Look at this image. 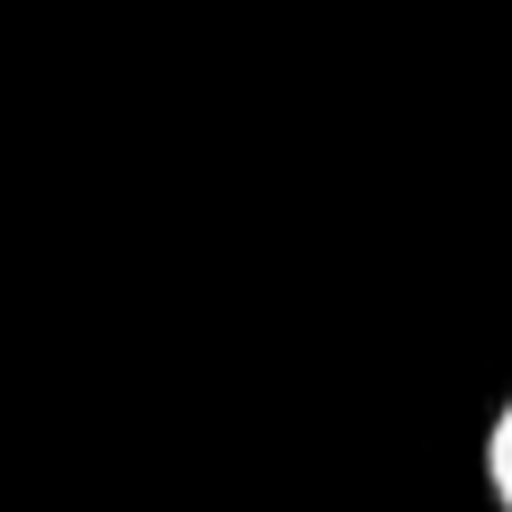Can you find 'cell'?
Instances as JSON below:
<instances>
[{
    "label": "cell",
    "instance_id": "1",
    "mask_svg": "<svg viewBox=\"0 0 512 512\" xmlns=\"http://www.w3.org/2000/svg\"><path fill=\"white\" fill-rule=\"evenodd\" d=\"M486 495H495V512H512V396L486 423Z\"/></svg>",
    "mask_w": 512,
    "mask_h": 512
}]
</instances>
